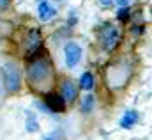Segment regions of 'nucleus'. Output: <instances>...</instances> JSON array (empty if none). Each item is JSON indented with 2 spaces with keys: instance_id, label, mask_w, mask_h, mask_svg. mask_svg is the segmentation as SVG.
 Segmentation results:
<instances>
[{
  "instance_id": "1",
  "label": "nucleus",
  "mask_w": 152,
  "mask_h": 140,
  "mask_svg": "<svg viewBox=\"0 0 152 140\" xmlns=\"http://www.w3.org/2000/svg\"><path fill=\"white\" fill-rule=\"evenodd\" d=\"M27 78H28L30 87H34L36 91H46V89L53 87L55 73H53V66L46 53L32 59V62L27 69Z\"/></svg>"
},
{
  "instance_id": "2",
  "label": "nucleus",
  "mask_w": 152,
  "mask_h": 140,
  "mask_svg": "<svg viewBox=\"0 0 152 140\" xmlns=\"http://www.w3.org/2000/svg\"><path fill=\"white\" fill-rule=\"evenodd\" d=\"M131 73H133V66L127 59H120L113 64H110L106 68V74H104V80H106V85L112 89V91H118V89H124L131 78Z\"/></svg>"
},
{
  "instance_id": "3",
  "label": "nucleus",
  "mask_w": 152,
  "mask_h": 140,
  "mask_svg": "<svg viewBox=\"0 0 152 140\" xmlns=\"http://www.w3.org/2000/svg\"><path fill=\"white\" fill-rule=\"evenodd\" d=\"M0 76H2V82H4L5 91H9V92H18L20 91L21 74H20L18 68L12 62H5L0 68Z\"/></svg>"
},
{
  "instance_id": "4",
  "label": "nucleus",
  "mask_w": 152,
  "mask_h": 140,
  "mask_svg": "<svg viewBox=\"0 0 152 140\" xmlns=\"http://www.w3.org/2000/svg\"><path fill=\"white\" fill-rule=\"evenodd\" d=\"M120 37H122V32H120V29L117 25H113V23H104L99 29V41H101L103 50H106V52H112L115 46L118 44Z\"/></svg>"
},
{
  "instance_id": "5",
  "label": "nucleus",
  "mask_w": 152,
  "mask_h": 140,
  "mask_svg": "<svg viewBox=\"0 0 152 140\" xmlns=\"http://www.w3.org/2000/svg\"><path fill=\"white\" fill-rule=\"evenodd\" d=\"M25 48H27V55L32 59L42 55V35L39 32V29H30L25 35Z\"/></svg>"
},
{
  "instance_id": "6",
  "label": "nucleus",
  "mask_w": 152,
  "mask_h": 140,
  "mask_svg": "<svg viewBox=\"0 0 152 140\" xmlns=\"http://www.w3.org/2000/svg\"><path fill=\"white\" fill-rule=\"evenodd\" d=\"M64 55H66V66L73 69L81 59V48L76 43H67L64 48Z\"/></svg>"
},
{
  "instance_id": "7",
  "label": "nucleus",
  "mask_w": 152,
  "mask_h": 140,
  "mask_svg": "<svg viewBox=\"0 0 152 140\" xmlns=\"http://www.w3.org/2000/svg\"><path fill=\"white\" fill-rule=\"evenodd\" d=\"M44 101H46V106L51 110V112H64L66 110V103L62 99L60 94H55V92H48L44 96Z\"/></svg>"
},
{
  "instance_id": "8",
  "label": "nucleus",
  "mask_w": 152,
  "mask_h": 140,
  "mask_svg": "<svg viewBox=\"0 0 152 140\" xmlns=\"http://www.w3.org/2000/svg\"><path fill=\"white\" fill-rule=\"evenodd\" d=\"M76 94H78V89H76L75 82L73 80H66L62 83V99L71 103V101L76 99Z\"/></svg>"
},
{
  "instance_id": "9",
  "label": "nucleus",
  "mask_w": 152,
  "mask_h": 140,
  "mask_svg": "<svg viewBox=\"0 0 152 140\" xmlns=\"http://www.w3.org/2000/svg\"><path fill=\"white\" fill-rule=\"evenodd\" d=\"M37 11H39V18H41V21H50V20L57 14V11H55L46 0H41V2H39Z\"/></svg>"
},
{
  "instance_id": "10",
  "label": "nucleus",
  "mask_w": 152,
  "mask_h": 140,
  "mask_svg": "<svg viewBox=\"0 0 152 140\" xmlns=\"http://www.w3.org/2000/svg\"><path fill=\"white\" fill-rule=\"evenodd\" d=\"M136 121H138V113H136L134 110H131V112H126V113H124V117L120 119V126L126 128V130H129L131 126L136 124Z\"/></svg>"
},
{
  "instance_id": "11",
  "label": "nucleus",
  "mask_w": 152,
  "mask_h": 140,
  "mask_svg": "<svg viewBox=\"0 0 152 140\" xmlns=\"http://www.w3.org/2000/svg\"><path fill=\"white\" fill-rule=\"evenodd\" d=\"M80 87L83 89V91H90L92 87H94V76H92V73H83L81 74V78H80Z\"/></svg>"
},
{
  "instance_id": "12",
  "label": "nucleus",
  "mask_w": 152,
  "mask_h": 140,
  "mask_svg": "<svg viewBox=\"0 0 152 140\" xmlns=\"http://www.w3.org/2000/svg\"><path fill=\"white\" fill-rule=\"evenodd\" d=\"M92 106H94V96H85L83 103H81V112L87 113L88 110H92Z\"/></svg>"
},
{
  "instance_id": "13",
  "label": "nucleus",
  "mask_w": 152,
  "mask_h": 140,
  "mask_svg": "<svg viewBox=\"0 0 152 140\" xmlns=\"http://www.w3.org/2000/svg\"><path fill=\"white\" fill-rule=\"evenodd\" d=\"M127 14H129V11H127L126 7H124V9H120V11H118V20L126 21V20H127Z\"/></svg>"
},
{
  "instance_id": "14",
  "label": "nucleus",
  "mask_w": 152,
  "mask_h": 140,
  "mask_svg": "<svg viewBox=\"0 0 152 140\" xmlns=\"http://www.w3.org/2000/svg\"><path fill=\"white\" fill-rule=\"evenodd\" d=\"M27 130H28V131H36V130H37V122H36L34 119H32V121L28 119V122H27Z\"/></svg>"
},
{
  "instance_id": "15",
  "label": "nucleus",
  "mask_w": 152,
  "mask_h": 140,
  "mask_svg": "<svg viewBox=\"0 0 152 140\" xmlns=\"http://www.w3.org/2000/svg\"><path fill=\"white\" fill-rule=\"evenodd\" d=\"M99 4H101L103 7H110V5L113 4V0H99Z\"/></svg>"
},
{
  "instance_id": "16",
  "label": "nucleus",
  "mask_w": 152,
  "mask_h": 140,
  "mask_svg": "<svg viewBox=\"0 0 152 140\" xmlns=\"http://www.w3.org/2000/svg\"><path fill=\"white\" fill-rule=\"evenodd\" d=\"M115 2H117L118 5H122V7H126V5H127V4H129L131 0H115Z\"/></svg>"
},
{
  "instance_id": "17",
  "label": "nucleus",
  "mask_w": 152,
  "mask_h": 140,
  "mask_svg": "<svg viewBox=\"0 0 152 140\" xmlns=\"http://www.w3.org/2000/svg\"><path fill=\"white\" fill-rule=\"evenodd\" d=\"M9 2H11V0H0V9L7 7V5H9Z\"/></svg>"
},
{
  "instance_id": "18",
  "label": "nucleus",
  "mask_w": 152,
  "mask_h": 140,
  "mask_svg": "<svg viewBox=\"0 0 152 140\" xmlns=\"http://www.w3.org/2000/svg\"><path fill=\"white\" fill-rule=\"evenodd\" d=\"M44 140H51V139H44Z\"/></svg>"
}]
</instances>
